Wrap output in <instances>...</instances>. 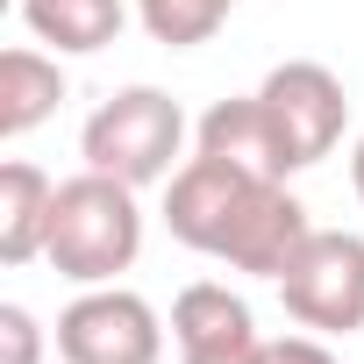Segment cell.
<instances>
[{"label": "cell", "mask_w": 364, "mask_h": 364, "mask_svg": "<svg viewBox=\"0 0 364 364\" xmlns=\"http://www.w3.org/2000/svg\"><path fill=\"white\" fill-rule=\"evenodd\" d=\"M193 150H208V157H229V164H243V171H264V178H293L300 164H293V143H286V129L272 122V107H264V93H236V100H215L208 114H200V129H193Z\"/></svg>", "instance_id": "7"}, {"label": "cell", "mask_w": 364, "mask_h": 364, "mask_svg": "<svg viewBox=\"0 0 364 364\" xmlns=\"http://www.w3.org/2000/svg\"><path fill=\"white\" fill-rule=\"evenodd\" d=\"M279 300L314 336H357L364 328V236L357 229H314L300 257L279 279Z\"/></svg>", "instance_id": "4"}, {"label": "cell", "mask_w": 364, "mask_h": 364, "mask_svg": "<svg viewBox=\"0 0 364 364\" xmlns=\"http://www.w3.org/2000/svg\"><path fill=\"white\" fill-rule=\"evenodd\" d=\"M178 364H272V343L236 336V343H208V350H178Z\"/></svg>", "instance_id": "14"}, {"label": "cell", "mask_w": 364, "mask_h": 364, "mask_svg": "<svg viewBox=\"0 0 364 364\" xmlns=\"http://www.w3.org/2000/svg\"><path fill=\"white\" fill-rule=\"evenodd\" d=\"M178 150H186V107H178L164 86H122L114 100H100L79 129V157L122 186H164L178 171Z\"/></svg>", "instance_id": "3"}, {"label": "cell", "mask_w": 364, "mask_h": 364, "mask_svg": "<svg viewBox=\"0 0 364 364\" xmlns=\"http://www.w3.org/2000/svg\"><path fill=\"white\" fill-rule=\"evenodd\" d=\"M0 336H8V364H36V357H43V321H36L22 300L0 307Z\"/></svg>", "instance_id": "13"}, {"label": "cell", "mask_w": 364, "mask_h": 364, "mask_svg": "<svg viewBox=\"0 0 364 364\" xmlns=\"http://www.w3.org/2000/svg\"><path fill=\"white\" fill-rule=\"evenodd\" d=\"M58 357L65 364H157L164 321L129 286H79V300L58 314Z\"/></svg>", "instance_id": "5"}, {"label": "cell", "mask_w": 364, "mask_h": 364, "mask_svg": "<svg viewBox=\"0 0 364 364\" xmlns=\"http://www.w3.org/2000/svg\"><path fill=\"white\" fill-rule=\"evenodd\" d=\"M264 107H272V122L286 129V143H293V164L307 171V164H321L336 143H343V122H350V93H343V79L328 72V65H314V58H286V65H272L264 72Z\"/></svg>", "instance_id": "6"}, {"label": "cell", "mask_w": 364, "mask_h": 364, "mask_svg": "<svg viewBox=\"0 0 364 364\" xmlns=\"http://www.w3.org/2000/svg\"><path fill=\"white\" fill-rule=\"evenodd\" d=\"M350 186H357V200H364V136H357V150H350Z\"/></svg>", "instance_id": "16"}, {"label": "cell", "mask_w": 364, "mask_h": 364, "mask_svg": "<svg viewBox=\"0 0 364 364\" xmlns=\"http://www.w3.org/2000/svg\"><path fill=\"white\" fill-rule=\"evenodd\" d=\"M22 22L58 58H93V50H107L122 36L129 8H122V0H22Z\"/></svg>", "instance_id": "10"}, {"label": "cell", "mask_w": 364, "mask_h": 364, "mask_svg": "<svg viewBox=\"0 0 364 364\" xmlns=\"http://www.w3.org/2000/svg\"><path fill=\"white\" fill-rule=\"evenodd\" d=\"M229 8H236V0H136V22L164 50H193V43H208L229 22Z\"/></svg>", "instance_id": "12"}, {"label": "cell", "mask_w": 364, "mask_h": 364, "mask_svg": "<svg viewBox=\"0 0 364 364\" xmlns=\"http://www.w3.org/2000/svg\"><path fill=\"white\" fill-rule=\"evenodd\" d=\"M272 364H343V357H336L321 336H279V343H272Z\"/></svg>", "instance_id": "15"}, {"label": "cell", "mask_w": 364, "mask_h": 364, "mask_svg": "<svg viewBox=\"0 0 364 364\" xmlns=\"http://www.w3.org/2000/svg\"><path fill=\"white\" fill-rule=\"evenodd\" d=\"M236 336H257L243 293H229L215 279H193L186 293L171 300V343L178 350H208V343H236Z\"/></svg>", "instance_id": "11"}, {"label": "cell", "mask_w": 364, "mask_h": 364, "mask_svg": "<svg viewBox=\"0 0 364 364\" xmlns=\"http://www.w3.org/2000/svg\"><path fill=\"white\" fill-rule=\"evenodd\" d=\"M164 229L186 250H200L229 272L272 279V286L286 279V264L314 236V222H307V208H300V193L286 178L243 171V164L208 157V150H193L164 178Z\"/></svg>", "instance_id": "1"}, {"label": "cell", "mask_w": 364, "mask_h": 364, "mask_svg": "<svg viewBox=\"0 0 364 364\" xmlns=\"http://www.w3.org/2000/svg\"><path fill=\"white\" fill-rule=\"evenodd\" d=\"M50 208H58V178L29 157L0 164V264H29L50 243Z\"/></svg>", "instance_id": "8"}, {"label": "cell", "mask_w": 364, "mask_h": 364, "mask_svg": "<svg viewBox=\"0 0 364 364\" xmlns=\"http://www.w3.org/2000/svg\"><path fill=\"white\" fill-rule=\"evenodd\" d=\"M50 272L72 286H114L136 257H143V208L136 186L107 171H72L58 178V208H50V243H43Z\"/></svg>", "instance_id": "2"}, {"label": "cell", "mask_w": 364, "mask_h": 364, "mask_svg": "<svg viewBox=\"0 0 364 364\" xmlns=\"http://www.w3.org/2000/svg\"><path fill=\"white\" fill-rule=\"evenodd\" d=\"M65 100V65L58 50H36V43H15L0 58V136L22 143L29 129H43Z\"/></svg>", "instance_id": "9"}]
</instances>
